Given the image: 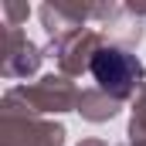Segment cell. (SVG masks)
Wrapping results in <instances>:
<instances>
[{
    "label": "cell",
    "mask_w": 146,
    "mask_h": 146,
    "mask_svg": "<svg viewBox=\"0 0 146 146\" xmlns=\"http://www.w3.org/2000/svg\"><path fill=\"white\" fill-rule=\"evenodd\" d=\"M78 88L65 75H44L34 85H17L3 95V115H41V112H68L78 106Z\"/></svg>",
    "instance_id": "6da1fadb"
},
{
    "label": "cell",
    "mask_w": 146,
    "mask_h": 146,
    "mask_svg": "<svg viewBox=\"0 0 146 146\" xmlns=\"http://www.w3.org/2000/svg\"><path fill=\"white\" fill-rule=\"evenodd\" d=\"M92 78L99 82V88L109 99L126 102V99H136V92L146 85V68L133 51L106 44L92 61Z\"/></svg>",
    "instance_id": "7a4b0ae2"
},
{
    "label": "cell",
    "mask_w": 146,
    "mask_h": 146,
    "mask_svg": "<svg viewBox=\"0 0 146 146\" xmlns=\"http://www.w3.org/2000/svg\"><path fill=\"white\" fill-rule=\"evenodd\" d=\"M106 44H109V41L102 37V31L82 27V31L61 37V41H51V44H48V54L58 61V68H61L65 78H75V75L92 72V61H95V54H99Z\"/></svg>",
    "instance_id": "3957f363"
},
{
    "label": "cell",
    "mask_w": 146,
    "mask_h": 146,
    "mask_svg": "<svg viewBox=\"0 0 146 146\" xmlns=\"http://www.w3.org/2000/svg\"><path fill=\"white\" fill-rule=\"evenodd\" d=\"M143 17H146L143 10L126 7V3H95L92 7L95 31H102V37L109 44L126 48V51H133L143 41Z\"/></svg>",
    "instance_id": "277c9868"
},
{
    "label": "cell",
    "mask_w": 146,
    "mask_h": 146,
    "mask_svg": "<svg viewBox=\"0 0 146 146\" xmlns=\"http://www.w3.org/2000/svg\"><path fill=\"white\" fill-rule=\"evenodd\" d=\"M0 146H65V126L34 115H0Z\"/></svg>",
    "instance_id": "5b68a950"
},
{
    "label": "cell",
    "mask_w": 146,
    "mask_h": 146,
    "mask_svg": "<svg viewBox=\"0 0 146 146\" xmlns=\"http://www.w3.org/2000/svg\"><path fill=\"white\" fill-rule=\"evenodd\" d=\"M41 48L21 27H3V44H0V72L3 78H31L41 68Z\"/></svg>",
    "instance_id": "8992f818"
},
{
    "label": "cell",
    "mask_w": 146,
    "mask_h": 146,
    "mask_svg": "<svg viewBox=\"0 0 146 146\" xmlns=\"http://www.w3.org/2000/svg\"><path fill=\"white\" fill-rule=\"evenodd\" d=\"M92 7L95 3H68V0H48L41 3V24L51 41H61V37L82 31L88 21H92Z\"/></svg>",
    "instance_id": "52a82bcc"
},
{
    "label": "cell",
    "mask_w": 146,
    "mask_h": 146,
    "mask_svg": "<svg viewBox=\"0 0 146 146\" xmlns=\"http://www.w3.org/2000/svg\"><path fill=\"white\" fill-rule=\"evenodd\" d=\"M119 106H122V102L109 99L102 88H85V92L78 95V106H75V112H78L82 119H88V122H109L112 115L119 112Z\"/></svg>",
    "instance_id": "ba28073f"
},
{
    "label": "cell",
    "mask_w": 146,
    "mask_h": 146,
    "mask_svg": "<svg viewBox=\"0 0 146 146\" xmlns=\"http://www.w3.org/2000/svg\"><path fill=\"white\" fill-rule=\"evenodd\" d=\"M146 139V85L133 99V115H129V143Z\"/></svg>",
    "instance_id": "9c48e42d"
},
{
    "label": "cell",
    "mask_w": 146,
    "mask_h": 146,
    "mask_svg": "<svg viewBox=\"0 0 146 146\" xmlns=\"http://www.w3.org/2000/svg\"><path fill=\"white\" fill-rule=\"evenodd\" d=\"M0 10H3V27H21V24L31 17V7H27V3H10V0H7Z\"/></svg>",
    "instance_id": "30bf717a"
},
{
    "label": "cell",
    "mask_w": 146,
    "mask_h": 146,
    "mask_svg": "<svg viewBox=\"0 0 146 146\" xmlns=\"http://www.w3.org/2000/svg\"><path fill=\"white\" fill-rule=\"evenodd\" d=\"M82 146H106V143H102V139H85Z\"/></svg>",
    "instance_id": "8fae6325"
}]
</instances>
